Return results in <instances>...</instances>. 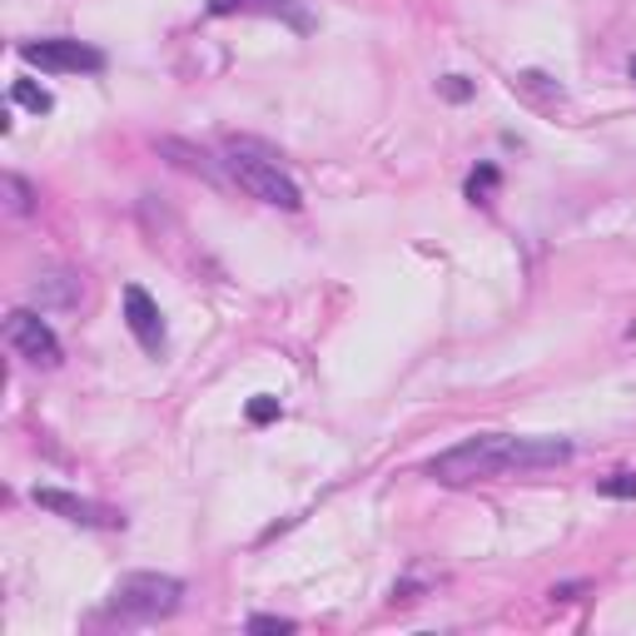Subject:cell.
I'll return each instance as SVG.
<instances>
[{
    "label": "cell",
    "mask_w": 636,
    "mask_h": 636,
    "mask_svg": "<svg viewBox=\"0 0 636 636\" xmlns=\"http://www.w3.org/2000/svg\"><path fill=\"white\" fill-rule=\"evenodd\" d=\"M571 458L567 438H512V432H477L463 438L458 448L438 453L428 463V477L442 487H463V483H483V477H502V473H537V467H557Z\"/></svg>",
    "instance_id": "6da1fadb"
},
{
    "label": "cell",
    "mask_w": 636,
    "mask_h": 636,
    "mask_svg": "<svg viewBox=\"0 0 636 636\" xmlns=\"http://www.w3.org/2000/svg\"><path fill=\"white\" fill-rule=\"evenodd\" d=\"M184 602V582L170 571H130L119 577L115 592H109V612L135 616V622H154V616L180 612Z\"/></svg>",
    "instance_id": "7a4b0ae2"
},
{
    "label": "cell",
    "mask_w": 636,
    "mask_h": 636,
    "mask_svg": "<svg viewBox=\"0 0 636 636\" xmlns=\"http://www.w3.org/2000/svg\"><path fill=\"white\" fill-rule=\"evenodd\" d=\"M229 174H234V184L244 189V195H254L259 205H269V209H284V215H293V209L303 205V195H299V184L289 180V174L279 170L274 160H259V154H248V150H229Z\"/></svg>",
    "instance_id": "3957f363"
},
{
    "label": "cell",
    "mask_w": 636,
    "mask_h": 636,
    "mask_svg": "<svg viewBox=\"0 0 636 636\" xmlns=\"http://www.w3.org/2000/svg\"><path fill=\"white\" fill-rule=\"evenodd\" d=\"M25 66H41L50 76H95L105 70V55L85 41H70V35H50V41H25L21 45Z\"/></svg>",
    "instance_id": "277c9868"
},
{
    "label": "cell",
    "mask_w": 636,
    "mask_h": 636,
    "mask_svg": "<svg viewBox=\"0 0 636 636\" xmlns=\"http://www.w3.org/2000/svg\"><path fill=\"white\" fill-rule=\"evenodd\" d=\"M5 344L35 368H60V338L35 309H15L5 319Z\"/></svg>",
    "instance_id": "5b68a950"
},
{
    "label": "cell",
    "mask_w": 636,
    "mask_h": 636,
    "mask_svg": "<svg viewBox=\"0 0 636 636\" xmlns=\"http://www.w3.org/2000/svg\"><path fill=\"white\" fill-rule=\"evenodd\" d=\"M35 507L45 512H60V518L80 522V528H125L115 507H100L90 497H76V493H60V487H35Z\"/></svg>",
    "instance_id": "8992f818"
},
{
    "label": "cell",
    "mask_w": 636,
    "mask_h": 636,
    "mask_svg": "<svg viewBox=\"0 0 636 636\" xmlns=\"http://www.w3.org/2000/svg\"><path fill=\"white\" fill-rule=\"evenodd\" d=\"M125 324H130V334L140 338L144 354H160V348H164V313H160V303L140 289V284L125 289Z\"/></svg>",
    "instance_id": "52a82bcc"
},
{
    "label": "cell",
    "mask_w": 636,
    "mask_h": 636,
    "mask_svg": "<svg viewBox=\"0 0 636 636\" xmlns=\"http://www.w3.org/2000/svg\"><path fill=\"white\" fill-rule=\"evenodd\" d=\"M209 15H274V21H289L293 31L313 25L299 0H209Z\"/></svg>",
    "instance_id": "ba28073f"
},
{
    "label": "cell",
    "mask_w": 636,
    "mask_h": 636,
    "mask_svg": "<svg viewBox=\"0 0 636 636\" xmlns=\"http://www.w3.org/2000/svg\"><path fill=\"white\" fill-rule=\"evenodd\" d=\"M31 299L41 303V313L45 309H76V303H80V279H76V274H60V269H45V274H35Z\"/></svg>",
    "instance_id": "9c48e42d"
},
{
    "label": "cell",
    "mask_w": 636,
    "mask_h": 636,
    "mask_svg": "<svg viewBox=\"0 0 636 636\" xmlns=\"http://www.w3.org/2000/svg\"><path fill=\"white\" fill-rule=\"evenodd\" d=\"M512 90H522V95H532L537 105H547V109H557L562 105V85H552L542 70H522L518 80H512Z\"/></svg>",
    "instance_id": "30bf717a"
},
{
    "label": "cell",
    "mask_w": 636,
    "mask_h": 636,
    "mask_svg": "<svg viewBox=\"0 0 636 636\" xmlns=\"http://www.w3.org/2000/svg\"><path fill=\"white\" fill-rule=\"evenodd\" d=\"M0 189H5V205H11V215H31V209H35V189L21 180V174H5V180H0Z\"/></svg>",
    "instance_id": "8fae6325"
},
{
    "label": "cell",
    "mask_w": 636,
    "mask_h": 636,
    "mask_svg": "<svg viewBox=\"0 0 636 636\" xmlns=\"http://www.w3.org/2000/svg\"><path fill=\"white\" fill-rule=\"evenodd\" d=\"M11 95H15V105L35 109V115H45V109L55 105V100H50V90H41V85H35V80H15V85H11Z\"/></svg>",
    "instance_id": "7c38bea8"
},
{
    "label": "cell",
    "mask_w": 636,
    "mask_h": 636,
    "mask_svg": "<svg viewBox=\"0 0 636 636\" xmlns=\"http://www.w3.org/2000/svg\"><path fill=\"white\" fill-rule=\"evenodd\" d=\"M493 184H497V170H493V164H483V170H477L473 180H467V199H473V205H487Z\"/></svg>",
    "instance_id": "4fadbf2b"
},
{
    "label": "cell",
    "mask_w": 636,
    "mask_h": 636,
    "mask_svg": "<svg viewBox=\"0 0 636 636\" xmlns=\"http://www.w3.org/2000/svg\"><path fill=\"white\" fill-rule=\"evenodd\" d=\"M597 493L602 497H636V473H612L597 483Z\"/></svg>",
    "instance_id": "5bb4252c"
},
{
    "label": "cell",
    "mask_w": 636,
    "mask_h": 636,
    "mask_svg": "<svg viewBox=\"0 0 636 636\" xmlns=\"http://www.w3.org/2000/svg\"><path fill=\"white\" fill-rule=\"evenodd\" d=\"M279 418V398H269V393H259V398L248 403V423H274Z\"/></svg>",
    "instance_id": "9a60e30c"
},
{
    "label": "cell",
    "mask_w": 636,
    "mask_h": 636,
    "mask_svg": "<svg viewBox=\"0 0 636 636\" xmlns=\"http://www.w3.org/2000/svg\"><path fill=\"white\" fill-rule=\"evenodd\" d=\"M248 632H293L289 616H248Z\"/></svg>",
    "instance_id": "2e32d148"
},
{
    "label": "cell",
    "mask_w": 636,
    "mask_h": 636,
    "mask_svg": "<svg viewBox=\"0 0 636 636\" xmlns=\"http://www.w3.org/2000/svg\"><path fill=\"white\" fill-rule=\"evenodd\" d=\"M438 90H442V95H448V100H467V95H473V85H467L463 76H448V80H438Z\"/></svg>",
    "instance_id": "e0dca14e"
},
{
    "label": "cell",
    "mask_w": 636,
    "mask_h": 636,
    "mask_svg": "<svg viewBox=\"0 0 636 636\" xmlns=\"http://www.w3.org/2000/svg\"><path fill=\"white\" fill-rule=\"evenodd\" d=\"M626 70H632V80H636V55H632V66H626Z\"/></svg>",
    "instance_id": "ac0fdd59"
}]
</instances>
